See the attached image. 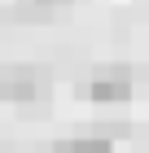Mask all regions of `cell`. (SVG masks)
Here are the masks:
<instances>
[{
    "instance_id": "6da1fadb",
    "label": "cell",
    "mask_w": 149,
    "mask_h": 153,
    "mask_svg": "<svg viewBox=\"0 0 149 153\" xmlns=\"http://www.w3.org/2000/svg\"><path fill=\"white\" fill-rule=\"evenodd\" d=\"M40 70L35 66H4L0 70V96L4 101H35L40 96Z\"/></svg>"
},
{
    "instance_id": "7a4b0ae2",
    "label": "cell",
    "mask_w": 149,
    "mask_h": 153,
    "mask_svg": "<svg viewBox=\"0 0 149 153\" xmlns=\"http://www.w3.org/2000/svg\"><path fill=\"white\" fill-rule=\"evenodd\" d=\"M127 92H132V74L127 70H101V74L79 83V96H88V101H123Z\"/></svg>"
},
{
    "instance_id": "3957f363",
    "label": "cell",
    "mask_w": 149,
    "mask_h": 153,
    "mask_svg": "<svg viewBox=\"0 0 149 153\" xmlns=\"http://www.w3.org/2000/svg\"><path fill=\"white\" fill-rule=\"evenodd\" d=\"M53 153H114V140L110 136H75V140L53 144Z\"/></svg>"
},
{
    "instance_id": "277c9868",
    "label": "cell",
    "mask_w": 149,
    "mask_h": 153,
    "mask_svg": "<svg viewBox=\"0 0 149 153\" xmlns=\"http://www.w3.org/2000/svg\"><path fill=\"white\" fill-rule=\"evenodd\" d=\"M22 9H57V4H66V0H18Z\"/></svg>"
}]
</instances>
